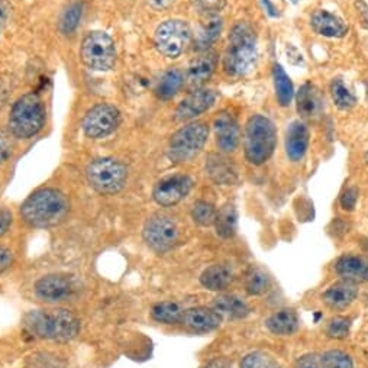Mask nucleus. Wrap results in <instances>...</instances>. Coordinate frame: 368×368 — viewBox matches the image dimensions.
<instances>
[{
	"instance_id": "f257e3e1",
	"label": "nucleus",
	"mask_w": 368,
	"mask_h": 368,
	"mask_svg": "<svg viewBox=\"0 0 368 368\" xmlns=\"http://www.w3.org/2000/svg\"><path fill=\"white\" fill-rule=\"evenodd\" d=\"M69 200L55 189H41L25 200L20 207L24 221L35 228L58 225L69 213Z\"/></svg>"
},
{
	"instance_id": "f03ea898",
	"label": "nucleus",
	"mask_w": 368,
	"mask_h": 368,
	"mask_svg": "<svg viewBox=\"0 0 368 368\" xmlns=\"http://www.w3.org/2000/svg\"><path fill=\"white\" fill-rule=\"evenodd\" d=\"M25 328L42 339L70 341L80 331V320L67 309L32 311L25 316Z\"/></svg>"
},
{
	"instance_id": "7ed1b4c3",
	"label": "nucleus",
	"mask_w": 368,
	"mask_h": 368,
	"mask_svg": "<svg viewBox=\"0 0 368 368\" xmlns=\"http://www.w3.org/2000/svg\"><path fill=\"white\" fill-rule=\"evenodd\" d=\"M257 62V36L254 29L238 22L229 34V47L224 57V70L231 77L248 74Z\"/></svg>"
},
{
	"instance_id": "20e7f679",
	"label": "nucleus",
	"mask_w": 368,
	"mask_h": 368,
	"mask_svg": "<svg viewBox=\"0 0 368 368\" xmlns=\"http://www.w3.org/2000/svg\"><path fill=\"white\" fill-rule=\"evenodd\" d=\"M277 144L274 123L263 116L254 115L248 119L244 135L245 158L252 165H261L270 160Z\"/></svg>"
},
{
	"instance_id": "39448f33",
	"label": "nucleus",
	"mask_w": 368,
	"mask_h": 368,
	"mask_svg": "<svg viewBox=\"0 0 368 368\" xmlns=\"http://www.w3.org/2000/svg\"><path fill=\"white\" fill-rule=\"evenodd\" d=\"M46 123L44 102L36 93L19 97L9 115V131L13 137L28 139L36 135Z\"/></svg>"
},
{
	"instance_id": "423d86ee",
	"label": "nucleus",
	"mask_w": 368,
	"mask_h": 368,
	"mask_svg": "<svg viewBox=\"0 0 368 368\" xmlns=\"http://www.w3.org/2000/svg\"><path fill=\"white\" fill-rule=\"evenodd\" d=\"M209 137V126L203 122H193L171 137L167 154L172 163H187L196 157Z\"/></svg>"
},
{
	"instance_id": "0eeeda50",
	"label": "nucleus",
	"mask_w": 368,
	"mask_h": 368,
	"mask_svg": "<svg viewBox=\"0 0 368 368\" xmlns=\"http://www.w3.org/2000/svg\"><path fill=\"white\" fill-rule=\"evenodd\" d=\"M80 58L86 67L95 71H109L116 62L114 39L102 31H92L83 38Z\"/></svg>"
},
{
	"instance_id": "6e6552de",
	"label": "nucleus",
	"mask_w": 368,
	"mask_h": 368,
	"mask_svg": "<svg viewBox=\"0 0 368 368\" xmlns=\"http://www.w3.org/2000/svg\"><path fill=\"white\" fill-rule=\"evenodd\" d=\"M89 184L102 194H115L121 191L128 179L126 167L114 158H99L86 170Z\"/></svg>"
},
{
	"instance_id": "1a4fd4ad",
	"label": "nucleus",
	"mask_w": 368,
	"mask_h": 368,
	"mask_svg": "<svg viewBox=\"0 0 368 368\" xmlns=\"http://www.w3.org/2000/svg\"><path fill=\"white\" fill-rule=\"evenodd\" d=\"M191 31L184 20L171 19L163 22L156 34L154 44L160 54L167 58L180 57L190 44Z\"/></svg>"
},
{
	"instance_id": "9d476101",
	"label": "nucleus",
	"mask_w": 368,
	"mask_h": 368,
	"mask_svg": "<svg viewBox=\"0 0 368 368\" xmlns=\"http://www.w3.org/2000/svg\"><path fill=\"white\" fill-rule=\"evenodd\" d=\"M121 123V112L109 103H99L86 114L83 119V132L92 139L111 135Z\"/></svg>"
},
{
	"instance_id": "9b49d317",
	"label": "nucleus",
	"mask_w": 368,
	"mask_h": 368,
	"mask_svg": "<svg viewBox=\"0 0 368 368\" xmlns=\"http://www.w3.org/2000/svg\"><path fill=\"white\" fill-rule=\"evenodd\" d=\"M179 228L168 216L154 214L144 226V240L151 250L156 252H165L177 243Z\"/></svg>"
},
{
	"instance_id": "f8f14e48",
	"label": "nucleus",
	"mask_w": 368,
	"mask_h": 368,
	"mask_svg": "<svg viewBox=\"0 0 368 368\" xmlns=\"http://www.w3.org/2000/svg\"><path fill=\"white\" fill-rule=\"evenodd\" d=\"M191 187L193 180L189 176L176 175L171 177H165L156 184L153 198L160 206H175L187 196Z\"/></svg>"
},
{
	"instance_id": "ddd939ff",
	"label": "nucleus",
	"mask_w": 368,
	"mask_h": 368,
	"mask_svg": "<svg viewBox=\"0 0 368 368\" xmlns=\"http://www.w3.org/2000/svg\"><path fill=\"white\" fill-rule=\"evenodd\" d=\"M76 292L73 278L62 274H50L36 281L35 293L48 303H57L70 299Z\"/></svg>"
},
{
	"instance_id": "4468645a",
	"label": "nucleus",
	"mask_w": 368,
	"mask_h": 368,
	"mask_svg": "<svg viewBox=\"0 0 368 368\" xmlns=\"http://www.w3.org/2000/svg\"><path fill=\"white\" fill-rule=\"evenodd\" d=\"M214 135H216V145L225 154L233 153V151L240 145V126H238L236 119L229 112H221L216 116L213 122Z\"/></svg>"
},
{
	"instance_id": "2eb2a0df",
	"label": "nucleus",
	"mask_w": 368,
	"mask_h": 368,
	"mask_svg": "<svg viewBox=\"0 0 368 368\" xmlns=\"http://www.w3.org/2000/svg\"><path fill=\"white\" fill-rule=\"evenodd\" d=\"M216 93L210 89H196L191 92L176 109V119L186 122L205 114L214 104Z\"/></svg>"
},
{
	"instance_id": "dca6fc26",
	"label": "nucleus",
	"mask_w": 368,
	"mask_h": 368,
	"mask_svg": "<svg viewBox=\"0 0 368 368\" xmlns=\"http://www.w3.org/2000/svg\"><path fill=\"white\" fill-rule=\"evenodd\" d=\"M218 64V55L213 51H203L199 57L191 60L187 67L186 80L191 88H199L206 83L216 70Z\"/></svg>"
},
{
	"instance_id": "f3484780",
	"label": "nucleus",
	"mask_w": 368,
	"mask_h": 368,
	"mask_svg": "<svg viewBox=\"0 0 368 368\" xmlns=\"http://www.w3.org/2000/svg\"><path fill=\"white\" fill-rule=\"evenodd\" d=\"M182 323H184L187 328L193 331H213L221 327L222 316L214 309L209 308H191L184 311Z\"/></svg>"
},
{
	"instance_id": "a211bd4d",
	"label": "nucleus",
	"mask_w": 368,
	"mask_h": 368,
	"mask_svg": "<svg viewBox=\"0 0 368 368\" xmlns=\"http://www.w3.org/2000/svg\"><path fill=\"white\" fill-rule=\"evenodd\" d=\"M311 25L316 34L327 38H342L348 32V27L339 16L322 9L313 12Z\"/></svg>"
},
{
	"instance_id": "6ab92c4d",
	"label": "nucleus",
	"mask_w": 368,
	"mask_h": 368,
	"mask_svg": "<svg viewBox=\"0 0 368 368\" xmlns=\"http://www.w3.org/2000/svg\"><path fill=\"white\" fill-rule=\"evenodd\" d=\"M336 273L353 283L368 281V258L362 255H343L335 266Z\"/></svg>"
},
{
	"instance_id": "aec40b11",
	"label": "nucleus",
	"mask_w": 368,
	"mask_h": 368,
	"mask_svg": "<svg viewBox=\"0 0 368 368\" xmlns=\"http://www.w3.org/2000/svg\"><path fill=\"white\" fill-rule=\"evenodd\" d=\"M309 145V131L308 126L296 121L293 122L286 134V154L292 161H300L305 157Z\"/></svg>"
},
{
	"instance_id": "412c9836",
	"label": "nucleus",
	"mask_w": 368,
	"mask_h": 368,
	"mask_svg": "<svg viewBox=\"0 0 368 368\" xmlns=\"http://www.w3.org/2000/svg\"><path fill=\"white\" fill-rule=\"evenodd\" d=\"M357 296H358L357 283L343 280V281H339V283L332 285L327 292L322 294V299L332 309H343L346 306H350L351 303L357 299Z\"/></svg>"
},
{
	"instance_id": "4be33fe9",
	"label": "nucleus",
	"mask_w": 368,
	"mask_h": 368,
	"mask_svg": "<svg viewBox=\"0 0 368 368\" xmlns=\"http://www.w3.org/2000/svg\"><path fill=\"white\" fill-rule=\"evenodd\" d=\"M297 112L301 118H315L323 111V99L313 84H303L296 96Z\"/></svg>"
},
{
	"instance_id": "5701e85b",
	"label": "nucleus",
	"mask_w": 368,
	"mask_h": 368,
	"mask_svg": "<svg viewBox=\"0 0 368 368\" xmlns=\"http://www.w3.org/2000/svg\"><path fill=\"white\" fill-rule=\"evenodd\" d=\"M222 18L216 12H209L200 20L199 31L196 35V50L207 51L213 42L221 36L222 32Z\"/></svg>"
},
{
	"instance_id": "b1692460",
	"label": "nucleus",
	"mask_w": 368,
	"mask_h": 368,
	"mask_svg": "<svg viewBox=\"0 0 368 368\" xmlns=\"http://www.w3.org/2000/svg\"><path fill=\"white\" fill-rule=\"evenodd\" d=\"M232 278L233 273L229 266L213 264L202 273L200 283L210 292H222L232 283Z\"/></svg>"
},
{
	"instance_id": "393cba45",
	"label": "nucleus",
	"mask_w": 368,
	"mask_h": 368,
	"mask_svg": "<svg viewBox=\"0 0 368 368\" xmlns=\"http://www.w3.org/2000/svg\"><path fill=\"white\" fill-rule=\"evenodd\" d=\"M206 171L209 177L218 184H233L236 171L228 158L219 154H210L206 158Z\"/></svg>"
},
{
	"instance_id": "a878e982",
	"label": "nucleus",
	"mask_w": 368,
	"mask_h": 368,
	"mask_svg": "<svg viewBox=\"0 0 368 368\" xmlns=\"http://www.w3.org/2000/svg\"><path fill=\"white\" fill-rule=\"evenodd\" d=\"M266 327L274 335H292L299 329V318L296 312L283 309L271 315L266 322Z\"/></svg>"
},
{
	"instance_id": "bb28decb",
	"label": "nucleus",
	"mask_w": 368,
	"mask_h": 368,
	"mask_svg": "<svg viewBox=\"0 0 368 368\" xmlns=\"http://www.w3.org/2000/svg\"><path fill=\"white\" fill-rule=\"evenodd\" d=\"M213 309L221 316L225 315L233 319L245 318L250 313V308L247 306L245 301H243L241 299H238L235 296H229V294L216 297L213 301Z\"/></svg>"
},
{
	"instance_id": "cd10ccee",
	"label": "nucleus",
	"mask_w": 368,
	"mask_h": 368,
	"mask_svg": "<svg viewBox=\"0 0 368 368\" xmlns=\"http://www.w3.org/2000/svg\"><path fill=\"white\" fill-rule=\"evenodd\" d=\"M214 229L224 240H229L236 232V225H238V213L236 207L232 203H226L225 206L221 207V210L216 213L214 219Z\"/></svg>"
},
{
	"instance_id": "c85d7f7f",
	"label": "nucleus",
	"mask_w": 368,
	"mask_h": 368,
	"mask_svg": "<svg viewBox=\"0 0 368 368\" xmlns=\"http://www.w3.org/2000/svg\"><path fill=\"white\" fill-rule=\"evenodd\" d=\"M183 73L177 69H171L164 73V76L160 79L157 88H156V95L161 100H170L175 97L180 89L183 88Z\"/></svg>"
},
{
	"instance_id": "c756f323",
	"label": "nucleus",
	"mask_w": 368,
	"mask_h": 368,
	"mask_svg": "<svg viewBox=\"0 0 368 368\" xmlns=\"http://www.w3.org/2000/svg\"><path fill=\"white\" fill-rule=\"evenodd\" d=\"M273 76H274V88H275V96L280 103V106H289L292 103L294 89H293V83L290 77L286 74L283 67L280 64H274L273 69Z\"/></svg>"
},
{
	"instance_id": "7c9ffc66",
	"label": "nucleus",
	"mask_w": 368,
	"mask_h": 368,
	"mask_svg": "<svg viewBox=\"0 0 368 368\" xmlns=\"http://www.w3.org/2000/svg\"><path fill=\"white\" fill-rule=\"evenodd\" d=\"M184 311L176 301H161L151 311V316L154 320L165 325H172L182 322Z\"/></svg>"
},
{
	"instance_id": "2f4dec72",
	"label": "nucleus",
	"mask_w": 368,
	"mask_h": 368,
	"mask_svg": "<svg viewBox=\"0 0 368 368\" xmlns=\"http://www.w3.org/2000/svg\"><path fill=\"white\" fill-rule=\"evenodd\" d=\"M331 96L335 106L341 111H350L357 104V97L341 79H335L331 83Z\"/></svg>"
},
{
	"instance_id": "473e14b6",
	"label": "nucleus",
	"mask_w": 368,
	"mask_h": 368,
	"mask_svg": "<svg viewBox=\"0 0 368 368\" xmlns=\"http://www.w3.org/2000/svg\"><path fill=\"white\" fill-rule=\"evenodd\" d=\"M270 287V277L259 268H252L245 277V290L251 296H261Z\"/></svg>"
},
{
	"instance_id": "72a5a7b5",
	"label": "nucleus",
	"mask_w": 368,
	"mask_h": 368,
	"mask_svg": "<svg viewBox=\"0 0 368 368\" xmlns=\"http://www.w3.org/2000/svg\"><path fill=\"white\" fill-rule=\"evenodd\" d=\"M216 209L212 203L205 200H198L191 207V218L200 226H210L214 224L216 219Z\"/></svg>"
},
{
	"instance_id": "f704fd0d",
	"label": "nucleus",
	"mask_w": 368,
	"mask_h": 368,
	"mask_svg": "<svg viewBox=\"0 0 368 368\" xmlns=\"http://www.w3.org/2000/svg\"><path fill=\"white\" fill-rule=\"evenodd\" d=\"M80 19H81V4L74 2L67 8V11L64 12L61 16V20H60L61 32L71 34L77 28Z\"/></svg>"
},
{
	"instance_id": "c9c22d12",
	"label": "nucleus",
	"mask_w": 368,
	"mask_h": 368,
	"mask_svg": "<svg viewBox=\"0 0 368 368\" xmlns=\"http://www.w3.org/2000/svg\"><path fill=\"white\" fill-rule=\"evenodd\" d=\"M241 368H278V362L266 353L255 351L243 358Z\"/></svg>"
},
{
	"instance_id": "e433bc0d",
	"label": "nucleus",
	"mask_w": 368,
	"mask_h": 368,
	"mask_svg": "<svg viewBox=\"0 0 368 368\" xmlns=\"http://www.w3.org/2000/svg\"><path fill=\"white\" fill-rule=\"evenodd\" d=\"M320 358L325 368H354L351 357L342 351H328Z\"/></svg>"
},
{
	"instance_id": "4c0bfd02",
	"label": "nucleus",
	"mask_w": 368,
	"mask_h": 368,
	"mask_svg": "<svg viewBox=\"0 0 368 368\" xmlns=\"http://www.w3.org/2000/svg\"><path fill=\"white\" fill-rule=\"evenodd\" d=\"M350 329H351V320L342 316H336L331 319V322L328 323L327 335L335 339H343L348 336Z\"/></svg>"
},
{
	"instance_id": "58836bf2",
	"label": "nucleus",
	"mask_w": 368,
	"mask_h": 368,
	"mask_svg": "<svg viewBox=\"0 0 368 368\" xmlns=\"http://www.w3.org/2000/svg\"><path fill=\"white\" fill-rule=\"evenodd\" d=\"M12 149H13L12 132L0 129V164H4L9 160V157L12 156Z\"/></svg>"
},
{
	"instance_id": "ea45409f",
	"label": "nucleus",
	"mask_w": 368,
	"mask_h": 368,
	"mask_svg": "<svg viewBox=\"0 0 368 368\" xmlns=\"http://www.w3.org/2000/svg\"><path fill=\"white\" fill-rule=\"evenodd\" d=\"M358 200V190L355 187H350L343 191L341 196V206L343 210H353Z\"/></svg>"
},
{
	"instance_id": "a19ab883",
	"label": "nucleus",
	"mask_w": 368,
	"mask_h": 368,
	"mask_svg": "<svg viewBox=\"0 0 368 368\" xmlns=\"http://www.w3.org/2000/svg\"><path fill=\"white\" fill-rule=\"evenodd\" d=\"M296 368H325V367L322 364V358H319L315 354H308L297 360Z\"/></svg>"
},
{
	"instance_id": "79ce46f5",
	"label": "nucleus",
	"mask_w": 368,
	"mask_h": 368,
	"mask_svg": "<svg viewBox=\"0 0 368 368\" xmlns=\"http://www.w3.org/2000/svg\"><path fill=\"white\" fill-rule=\"evenodd\" d=\"M13 263V254L8 248L0 247V274L5 273Z\"/></svg>"
},
{
	"instance_id": "37998d69",
	"label": "nucleus",
	"mask_w": 368,
	"mask_h": 368,
	"mask_svg": "<svg viewBox=\"0 0 368 368\" xmlns=\"http://www.w3.org/2000/svg\"><path fill=\"white\" fill-rule=\"evenodd\" d=\"M12 224V213L8 209L0 207V236L5 235Z\"/></svg>"
},
{
	"instance_id": "c03bdc74",
	"label": "nucleus",
	"mask_w": 368,
	"mask_h": 368,
	"mask_svg": "<svg viewBox=\"0 0 368 368\" xmlns=\"http://www.w3.org/2000/svg\"><path fill=\"white\" fill-rule=\"evenodd\" d=\"M11 15V5L6 2V0H0V32L4 31L8 19Z\"/></svg>"
},
{
	"instance_id": "a18cd8bd",
	"label": "nucleus",
	"mask_w": 368,
	"mask_h": 368,
	"mask_svg": "<svg viewBox=\"0 0 368 368\" xmlns=\"http://www.w3.org/2000/svg\"><path fill=\"white\" fill-rule=\"evenodd\" d=\"M200 8H203L207 12L219 11L224 6V0H198Z\"/></svg>"
},
{
	"instance_id": "49530a36",
	"label": "nucleus",
	"mask_w": 368,
	"mask_h": 368,
	"mask_svg": "<svg viewBox=\"0 0 368 368\" xmlns=\"http://www.w3.org/2000/svg\"><path fill=\"white\" fill-rule=\"evenodd\" d=\"M175 2L176 0H148L149 6L156 11H164V9L170 8Z\"/></svg>"
},
{
	"instance_id": "de8ad7c7",
	"label": "nucleus",
	"mask_w": 368,
	"mask_h": 368,
	"mask_svg": "<svg viewBox=\"0 0 368 368\" xmlns=\"http://www.w3.org/2000/svg\"><path fill=\"white\" fill-rule=\"evenodd\" d=\"M205 368H231V362L226 358H214L209 361Z\"/></svg>"
},
{
	"instance_id": "09e8293b",
	"label": "nucleus",
	"mask_w": 368,
	"mask_h": 368,
	"mask_svg": "<svg viewBox=\"0 0 368 368\" xmlns=\"http://www.w3.org/2000/svg\"><path fill=\"white\" fill-rule=\"evenodd\" d=\"M286 51H287V58H289V61L292 62V64H300L301 61H303V58H301V54L294 48V47H292V46H287V48H286Z\"/></svg>"
},
{
	"instance_id": "8fccbe9b",
	"label": "nucleus",
	"mask_w": 368,
	"mask_h": 368,
	"mask_svg": "<svg viewBox=\"0 0 368 368\" xmlns=\"http://www.w3.org/2000/svg\"><path fill=\"white\" fill-rule=\"evenodd\" d=\"M263 4H264V6L267 8V13H268L270 16H273V18L278 16V12H277V9L273 6V4L270 2V0H263Z\"/></svg>"
},
{
	"instance_id": "3c124183",
	"label": "nucleus",
	"mask_w": 368,
	"mask_h": 368,
	"mask_svg": "<svg viewBox=\"0 0 368 368\" xmlns=\"http://www.w3.org/2000/svg\"><path fill=\"white\" fill-rule=\"evenodd\" d=\"M365 161H367V164H368V153H367V156H365Z\"/></svg>"
},
{
	"instance_id": "603ef678",
	"label": "nucleus",
	"mask_w": 368,
	"mask_h": 368,
	"mask_svg": "<svg viewBox=\"0 0 368 368\" xmlns=\"http://www.w3.org/2000/svg\"><path fill=\"white\" fill-rule=\"evenodd\" d=\"M292 2H293V4H297V2H299V0H292Z\"/></svg>"
}]
</instances>
